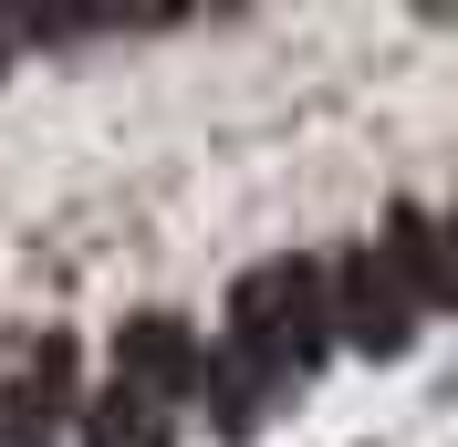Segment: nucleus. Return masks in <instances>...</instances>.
Listing matches in <instances>:
<instances>
[{"label":"nucleus","instance_id":"nucleus-8","mask_svg":"<svg viewBox=\"0 0 458 447\" xmlns=\"http://www.w3.org/2000/svg\"><path fill=\"white\" fill-rule=\"evenodd\" d=\"M0 73H11V21H0Z\"/></svg>","mask_w":458,"mask_h":447},{"label":"nucleus","instance_id":"nucleus-3","mask_svg":"<svg viewBox=\"0 0 458 447\" xmlns=\"http://www.w3.org/2000/svg\"><path fill=\"white\" fill-rule=\"evenodd\" d=\"M63 417H73V333H42L0 385V447H63Z\"/></svg>","mask_w":458,"mask_h":447},{"label":"nucleus","instance_id":"nucleus-2","mask_svg":"<svg viewBox=\"0 0 458 447\" xmlns=\"http://www.w3.org/2000/svg\"><path fill=\"white\" fill-rule=\"evenodd\" d=\"M323 323H334L354 354H375V364H396L406 343H417V312H406V291L386 281V260H375L365 240H344V250L323 260Z\"/></svg>","mask_w":458,"mask_h":447},{"label":"nucleus","instance_id":"nucleus-1","mask_svg":"<svg viewBox=\"0 0 458 447\" xmlns=\"http://www.w3.org/2000/svg\"><path fill=\"white\" fill-rule=\"evenodd\" d=\"M323 343H334V323H323V260L282 250V260H250L229 281V354L250 364L271 395L302 385L323 364Z\"/></svg>","mask_w":458,"mask_h":447},{"label":"nucleus","instance_id":"nucleus-5","mask_svg":"<svg viewBox=\"0 0 458 447\" xmlns=\"http://www.w3.org/2000/svg\"><path fill=\"white\" fill-rule=\"evenodd\" d=\"M365 250L386 260V281L406 291V312H417V323L448 302V250H437V219H428V208H386V229H375Z\"/></svg>","mask_w":458,"mask_h":447},{"label":"nucleus","instance_id":"nucleus-6","mask_svg":"<svg viewBox=\"0 0 458 447\" xmlns=\"http://www.w3.org/2000/svg\"><path fill=\"white\" fill-rule=\"evenodd\" d=\"M199 385H208V437H229V447L271 417V385H260V375L229 354V343H219V354H199Z\"/></svg>","mask_w":458,"mask_h":447},{"label":"nucleus","instance_id":"nucleus-7","mask_svg":"<svg viewBox=\"0 0 458 447\" xmlns=\"http://www.w3.org/2000/svg\"><path fill=\"white\" fill-rule=\"evenodd\" d=\"M73 417H84V447H177V426L157 417L136 385H105L94 406H73Z\"/></svg>","mask_w":458,"mask_h":447},{"label":"nucleus","instance_id":"nucleus-4","mask_svg":"<svg viewBox=\"0 0 458 447\" xmlns=\"http://www.w3.org/2000/svg\"><path fill=\"white\" fill-rule=\"evenodd\" d=\"M114 385H136L146 406L157 395H199V333L177 323V312H136V323H114Z\"/></svg>","mask_w":458,"mask_h":447}]
</instances>
